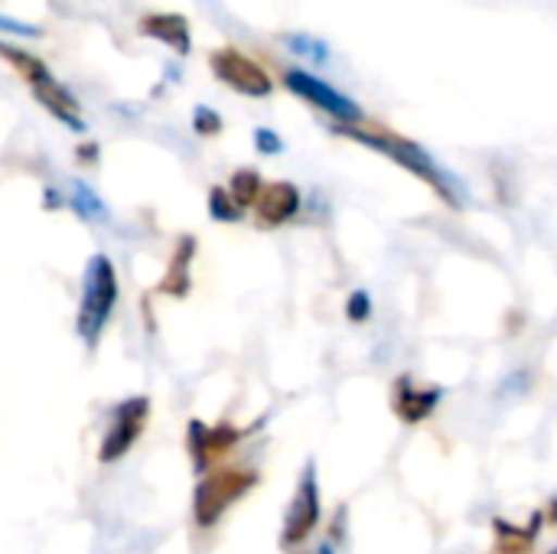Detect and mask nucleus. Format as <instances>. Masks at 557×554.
<instances>
[{
	"label": "nucleus",
	"mask_w": 557,
	"mask_h": 554,
	"mask_svg": "<svg viewBox=\"0 0 557 554\" xmlns=\"http://www.w3.org/2000/svg\"><path fill=\"white\" fill-rule=\"evenodd\" d=\"M336 131L346 134V137H352V140H359V144H366V147H372V150H379V153H385V157H392L398 167H405L408 173H414L418 180H424L447 206L460 209V206L467 202L463 183H460L454 173H447V170H444L424 147H418L414 140L398 137V134H392V131H362V127H356V124H339Z\"/></svg>",
	"instance_id": "1"
},
{
	"label": "nucleus",
	"mask_w": 557,
	"mask_h": 554,
	"mask_svg": "<svg viewBox=\"0 0 557 554\" xmlns=\"http://www.w3.org/2000/svg\"><path fill=\"white\" fill-rule=\"evenodd\" d=\"M0 59H7V62L13 65V72L29 85L33 98H36L55 121H62V124L72 127V131H85L82 108H78L75 95L46 69L42 59H36V56L26 52L23 46H7V42H0Z\"/></svg>",
	"instance_id": "2"
},
{
	"label": "nucleus",
	"mask_w": 557,
	"mask_h": 554,
	"mask_svg": "<svg viewBox=\"0 0 557 554\" xmlns=\"http://www.w3.org/2000/svg\"><path fill=\"white\" fill-rule=\"evenodd\" d=\"M114 307H117V271L108 255H91L82 281L78 313H75V333L88 349L98 346Z\"/></svg>",
	"instance_id": "3"
},
{
	"label": "nucleus",
	"mask_w": 557,
	"mask_h": 554,
	"mask_svg": "<svg viewBox=\"0 0 557 554\" xmlns=\"http://www.w3.org/2000/svg\"><path fill=\"white\" fill-rule=\"evenodd\" d=\"M258 487V473L245 467H219L199 477L193 493V519L199 529L219 526V519Z\"/></svg>",
	"instance_id": "4"
},
{
	"label": "nucleus",
	"mask_w": 557,
	"mask_h": 554,
	"mask_svg": "<svg viewBox=\"0 0 557 554\" xmlns=\"http://www.w3.org/2000/svg\"><path fill=\"white\" fill-rule=\"evenodd\" d=\"M320 516H323V506H320V480H317V467L307 464L304 473H300V483H297V490H294L290 509H287V516H284L281 549H284V552L300 549V545L317 532Z\"/></svg>",
	"instance_id": "5"
},
{
	"label": "nucleus",
	"mask_w": 557,
	"mask_h": 554,
	"mask_svg": "<svg viewBox=\"0 0 557 554\" xmlns=\"http://www.w3.org/2000/svg\"><path fill=\"white\" fill-rule=\"evenodd\" d=\"M147 418H150V398L134 395V398L121 402V405L111 411L108 431H104L101 447H98V460H101V464H117L121 457H127V451H131V447L137 444V438L144 434Z\"/></svg>",
	"instance_id": "6"
},
{
	"label": "nucleus",
	"mask_w": 557,
	"mask_h": 554,
	"mask_svg": "<svg viewBox=\"0 0 557 554\" xmlns=\"http://www.w3.org/2000/svg\"><path fill=\"white\" fill-rule=\"evenodd\" d=\"M209 65L215 72L219 82H225L228 88H235L238 95H248V98H268L274 91V82L271 75L245 52L232 49V46H222L209 56Z\"/></svg>",
	"instance_id": "7"
},
{
	"label": "nucleus",
	"mask_w": 557,
	"mask_h": 554,
	"mask_svg": "<svg viewBox=\"0 0 557 554\" xmlns=\"http://www.w3.org/2000/svg\"><path fill=\"white\" fill-rule=\"evenodd\" d=\"M284 85L294 95H300L304 101L317 104L320 111H326V114H333L339 121H349V124H359L362 121V108L349 95L336 91L333 85H326L323 78H317V75H310L304 69H287L284 72Z\"/></svg>",
	"instance_id": "8"
},
{
	"label": "nucleus",
	"mask_w": 557,
	"mask_h": 554,
	"mask_svg": "<svg viewBox=\"0 0 557 554\" xmlns=\"http://www.w3.org/2000/svg\"><path fill=\"white\" fill-rule=\"evenodd\" d=\"M248 431L235 428V424H202V421H189V431H186V444H189V457H193V467L199 473H209V467L215 460H222L232 447H238V441L245 438Z\"/></svg>",
	"instance_id": "9"
},
{
	"label": "nucleus",
	"mask_w": 557,
	"mask_h": 554,
	"mask_svg": "<svg viewBox=\"0 0 557 554\" xmlns=\"http://www.w3.org/2000/svg\"><path fill=\"white\" fill-rule=\"evenodd\" d=\"M441 398H444V389H437V385H418L414 379H398L395 385H392V408H395V415L405 421V424H421V421H428L434 411H437V405H441Z\"/></svg>",
	"instance_id": "10"
},
{
	"label": "nucleus",
	"mask_w": 557,
	"mask_h": 554,
	"mask_svg": "<svg viewBox=\"0 0 557 554\" xmlns=\"http://www.w3.org/2000/svg\"><path fill=\"white\" fill-rule=\"evenodd\" d=\"M297 212H300V189L294 183H287V180L264 183V189L255 202V219L261 229L287 225Z\"/></svg>",
	"instance_id": "11"
},
{
	"label": "nucleus",
	"mask_w": 557,
	"mask_h": 554,
	"mask_svg": "<svg viewBox=\"0 0 557 554\" xmlns=\"http://www.w3.org/2000/svg\"><path fill=\"white\" fill-rule=\"evenodd\" d=\"M137 29H140V36H150L157 42H166L180 56L189 52L193 36H189L186 16H180V13H144L140 23H137Z\"/></svg>",
	"instance_id": "12"
},
{
	"label": "nucleus",
	"mask_w": 557,
	"mask_h": 554,
	"mask_svg": "<svg viewBox=\"0 0 557 554\" xmlns=\"http://www.w3.org/2000/svg\"><path fill=\"white\" fill-rule=\"evenodd\" d=\"M193 258H196V238L193 235H183L180 245H176V251H173V258H170V264H166L163 281L157 284V291L160 294H170V297H186L189 294V284H193V278H189Z\"/></svg>",
	"instance_id": "13"
},
{
	"label": "nucleus",
	"mask_w": 557,
	"mask_h": 554,
	"mask_svg": "<svg viewBox=\"0 0 557 554\" xmlns=\"http://www.w3.org/2000/svg\"><path fill=\"white\" fill-rule=\"evenodd\" d=\"M542 513L532 516V522L525 526H512L506 519H493V532H496V554H532L539 529H542Z\"/></svg>",
	"instance_id": "14"
},
{
	"label": "nucleus",
	"mask_w": 557,
	"mask_h": 554,
	"mask_svg": "<svg viewBox=\"0 0 557 554\" xmlns=\"http://www.w3.org/2000/svg\"><path fill=\"white\" fill-rule=\"evenodd\" d=\"M225 189H228V196L235 199V206L245 212V209H255V202H258V196H261V189H264V180H261L258 170H235Z\"/></svg>",
	"instance_id": "15"
},
{
	"label": "nucleus",
	"mask_w": 557,
	"mask_h": 554,
	"mask_svg": "<svg viewBox=\"0 0 557 554\" xmlns=\"http://www.w3.org/2000/svg\"><path fill=\"white\" fill-rule=\"evenodd\" d=\"M209 216L215 222H238L242 219V209L235 206V199L228 196L225 186H212V193H209Z\"/></svg>",
	"instance_id": "16"
},
{
	"label": "nucleus",
	"mask_w": 557,
	"mask_h": 554,
	"mask_svg": "<svg viewBox=\"0 0 557 554\" xmlns=\"http://www.w3.org/2000/svg\"><path fill=\"white\" fill-rule=\"evenodd\" d=\"M287 49L290 52H297V56H304V59H310V62H326L330 59V49L320 42V39H313V36H304V33H297V36H287Z\"/></svg>",
	"instance_id": "17"
},
{
	"label": "nucleus",
	"mask_w": 557,
	"mask_h": 554,
	"mask_svg": "<svg viewBox=\"0 0 557 554\" xmlns=\"http://www.w3.org/2000/svg\"><path fill=\"white\" fill-rule=\"evenodd\" d=\"M346 317H349L352 323H366V320L372 317V297H369V291H352V294H349V300H346Z\"/></svg>",
	"instance_id": "18"
},
{
	"label": "nucleus",
	"mask_w": 557,
	"mask_h": 554,
	"mask_svg": "<svg viewBox=\"0 0 557 554\" xmlns=\"http://www.w3.org/2000/svg\"><path fill=\"white\" fill-rule=\"evenodd\" d=\"M193 127H196V134L212 137V134H219V131H222V118H219L212 108L199 104V108H196V114H193Z\"/></svg>",
	"instance_id": "19"
},
{
	"label": "nucleus",
	"mask_w": 557,
	"mask_h": 554,
	"mask_svg": "<svg viewBox=\"0 0 557 554\" xmlns=\"http://www.w3.org/2000/svg\"><path fill=\"white\" fill-rule=\"evenodd\" d=\"M75 209H82V216H104V206L85 183H75Z\"/></svg>",
	"instance_id": "20"
},
{
	"label": "nucleus",
	"mask_w": 557,
	"mask_h": 554,
	"mask_svg": "<svg viewBox=\"0 0 557 554\" xmlns=\"http://www.w3.org/2000/svg\"><path fill=\"white\" fill-rule=\"evenodd\" d=\"M255 147H258L261 153H281V150H284V140H281L274 131L258 127V131H255Z\"/></svg>",
	"instance_id": "21"
},
{
	"label": "nucleus",
	"mask_w": 557,
	"mask_h": 554,
	"mask_svg": "<svg viewBox=\"0 0 557 554\" xmlns=\"http://www.w3.org/2000/svg\"><path fill=\"white\" fill-rule=\"evenodd\" d=\"M529 389V372H516L512 379L503 382V392H525Z\"/></svg>",
	"instance_id": "22"
},
{
	"label": "nucleus",
	"mask_w": 557,
	"mask_h": 554,
	"mask_svg": "<svg viewBox=\"0 0 557 554\" xmlns=\"http://www.w3.org/2000/svg\"><path fill=\"white\" fill-rule=\"evenodd\" d=\"M95 153H98V150H95V144H85V147L78 150V157H82L85 163H91V160H95Z\"/></svg>",
	"instance_id": "23"
},
{
	"label": "nucleus",
	"mask_w": 557,
	"mask_h": 554,
	"mask_svg": "<svg viewBox=\"0 0 557 554\" xmlns=\"http://www.w3.org/2000/svg\"><path fill=\"white\" fill-rule=\"evenodd\" d=\"M545 519H548L552 526H557V500H552V506H548V513H545Z\"/></svg>",
	"instance_id": "24"
},
{
	"label": "nucleus",
	"mask_w": 557,
	"mask_h": 554,
	"mask_svg": "<svg viewBox=\"0 0 557 554\" xmlns=\"http://www.w3.org/2000/svg\"><path fill=\"white\" fill-rule=\"evenodd\" d=\"M317 554H336V552H333L330 545H320V549H317Z\"/></svg>",
	"instance_id": "25"
},
{
	"label": "nucleus",
	"mask_w": 557,
	"mask_h": 554,
	"mask_svg": "<svg viewBox=\"0 0 557 554\" xmlns=\"http://www.w3.org/2000/svg\"><path fill=\"white\" fill-rule=\"evenodd\" d=\"M552 554H557V549H555V552H552Z\"/></svg>",
	"instance_id": "26"
}]
</instances>
